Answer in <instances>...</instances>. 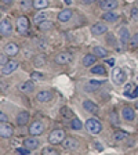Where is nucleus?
<instances>
[{
  "mask_svg": "<svg viewBox=\"0 0 138 155\" xmlns=\"http://www.w3.org/2000/svg\"><path fill=\"white\" fill-rule=\"evenodd\" d=\"M65 140V132L61 129H55L48 136V143L50 144H61Z\"/></svg>",
  "mask_w": 138,
  "mask_h": 155,
  "instance_id": "f257e3e1",
  "label": "nucleus"
},
{
  "mask_svg": "<svg viewBox=\"0 0 138 155\" xmlns=\"http://www.w3.org/2000/svg\"><path fill=\"white\" fill-rule=\"evenodd\" d=\"M126 78H127V75H126V72L123 71L122 68H119V67L113 68L112 79H113V83L115 84H123L126 82Z\"/></svg>",
  "mask_w": 138,
  "mask_h": 155,
  "instance_id": "f03ea898",
  "label": "nucleus"
},
{
  "mask_svg": "<svg viewBox=\"0 0 138 155\" xmlns=\"http://www.w3.org/2000/svg\"><path fill=\"white\" fill-rule=\"evenodd\" d=\"M86 127L87 130L93 134H98V133L102 130V126H101V122L98 119H94V118H90V119H87L86 122Z\"/></svg>",
  "mask_w": 138,
  "mask_h": 155,
  "instance_id": "7ed1b4c3",
  "label": "nucleus"
},
{
  "mask_svg": "<svg viewBox=\"0 0 138 155\" xmlns=\"http://www.w3.org/2000/svg\"><path fill=\"white\" fill-rule=\"evenodd\" d=\"M29 19L28 17H19L18 19H17V31H18L19 33H22V35H26V32H28L29 29Z\"/></svg>",
  "mask_w": 138,
  "mask_h": 155,
  "instance_id": "20e7f679",
  "label": "nucleus"
},
{
  "mask_svg": "<svg viewBox=\"0 0 138 155\" xmlns=\"http://www.w3.org/2000/svg\"><path fill=\"white\" fill-rule=\"evenodd\" d=\"M43 132H44V125H43L40 120L33 122L32 125H30V127H29V133H30V136H40Z\"/></svg>",
  "mask_w": 138,
  "mask_h": 155,
  "instance_id": "39448f33",
  "label": "nucleus"
},
{
  "mask_svg": "<svg viewBox=\"0 0 138 155\" xmlns=\"http://www.w3.org/2000/svg\"><path fill=\"white\" fill-rule=\"evenodd\" d=\"M14 133V129L13 126L8 125V123H2L0 125V136L3 137V139H10Z\"/></svg>",
  "mask_w": 138,
  "mask_h": 155,
  "instance_id": "423d86ee",
  "label": "nucleus"
},
{
  "mask_svg": "<svg viewBox=\"0 0 138 155\" xmlns=\"http://www.w3.org/2000/svg\"><path fill=\"white\" fill-rule=\"evenodd\" d=\"M72 61V54L69 53H59V54L55 57V62L58 65H65V64H69Z\"/></svg>",
  "mask_w": 138,
  "mask_h": 155,
  "instance_id": "0eeeda50",
  "label": "nucleus"
},
{
  "mask_svg": "<svg viewBox=\"0 0 138 155\" xmlns=\"http://www.w3.org/2000/svg\"><path fill=\"white\" fill-rule=\"evenodd\" d=\"M106 31H108V28H106V25L102 22L94 24L93 28H91V32H93V35H95V36L104 35V33H106Z\"/></svg>",
  "mask_w": 138,
  "mask_h": 155,
  "instance_id": "6e6552de",
  "label": "nucleus"
},
{
  "mask_svg": "<svg viewBox=\"0 0 138 155\" xmlns=\"http://www.w3.org/2000/svg\"><path fill=\"white\" fill-rule=\"evenodd\" d=\"M100 7L105 11H112L117 7V0H102L100 3Z\"/></svg>",
  "mask_w": 138,
  "mask_h": 155,
  "instance_id": "1a4fd4ad",
  "label": "nucleus"
},
{
  "mask_svg": "<svg viewBox=\"0 0 138 155\" xmlns=\"http://www.w3.org/2000/svg\"><path fill=\"white\" fill-rule=\"evenodd\" d=\"M11 31H13L11 24H10L7 19H3V21L0 22V33H2V36L10 35V33H11Z\"/></svg>",
  "mask_w": 138,
  "mask_h": 155,
  "instance_id": "9d476101",
  "label": "nucleus"
},
{
  "mask_svg": "<svg viewBox=\"0 0 138 155\" xmlns=\"http://www.w3.org/2000/svg\"><path fill=\"white\" fill-rule=\"evenodd\" d=\"M29 122V112L26 111H21V112L17 115V125L18 126H25Z\"/></svg>",
  "mask_w": 138,
  "mask_h": 155,
  "instance_id": "9b49d317",
  "label": "nucleus"
},
{
  "mask_svg": "<svg viewBox=\"0 0 138 155\" xmlns=\"http://www.w3.org/2000/svg\"><path fill=\"white\" fill-rule=\"evenodd\" d=\"M18 68V62L17 61H8L3 68H2V74L3 75H8L11 72H14Z\"/></svg>",
  "mask_w": 138,
  "mask_h": 155,
  "instance_id": "f8f14e48",
  "label": "nucleus"
},
{
  "mask_svg": "<svg viewBox=\"0 0 138 155\" xmlns=\"http://www.w3.org/2000/svg\"><path fill=\"white\" fill-rule=\"evenodd\" d=\"M24 147L30 150V151H32V150H36L39 147L37 139H35V137H28V139H25L24 140Z\"/></svg>",
  "mask_w": 138,
  "mask_h": 155,
  "instance_id": "ddd939ff",
  "label": "nucleus"
},
{
  "mask_svg": "<svg viewBox=\"0 0 138 155\" xmlns=\"http://www.w3.org/2000/svg\"><path fill=\"white\" fill-rule=\"evenodd\" d=\"M83 108L86 111H88V112H91V114H98V111H100L98 105H97V104H94L93 101H90V100L84 101V103H83Z\"/></svg>",
  "mask_w": 138,
  "mask_h": 155,
  "instance_id": "4468645a",
  "label": "nucleus"
},
{
  "mask_svg": "<svg viewBox=\"0 0 138 155\" xmlns=\"http://www.w3.org/2000/svg\"><path fill=\"white\" fill-rule=\"evenodd\" d=\"M71 18H72V10H69V8L62 10L61 13L58 14V21L59 22H68Z\"/></svg>",
  "mask_w": 138,
  "mask_h": 155,
  "instance_id": "2eb2a0df",
  "label": "nucleus"
},
{
  "mask_svg": "<svg viewBox=\"0 0 138 155\" xmlns=\"http://www.w3.org/2000/svg\"><path fill=\"white\" fill-rule=\"evenodd\" d=\"M122 115L126 120H134V118H135V112L131 107H124L122 111Z\"/></svg>",
  "mask_w": 138,
  "mask_h": 155,
  "instance_id": "dca6fc26",
  "label": "nucleus"
},
{
  "mask_svg": "<svg viewBox=\"0 0 138 155\" xmlns=\"http://www.w3.org/2000/svg\"><path fill=\"white\" fill-rule=\"evenodd\" d=\"M51 91H40V93H37V96H36V100L40 101V103H47V101L51 100Z\"/></svg>",
  "mask_w": 138,
  "mask_h": 155,
  "instance_id": "f3484780",
  "label": "nucleus"
},
{
  "mask_svg": "<svg viewBox=\"0 0 138 155\" xmlns=\"http://www.w3.org/2000/svg\"><path fill=\"white\" fill-rule=\"evenodd\" d=\"M4 51H6L7 55H17V53L19 51V47L15 43H8L6 46V48H4Z\"/></svg>",
  "mask_w": 138,
  "mask_h": 155,
  "instance_id": "a211bd4d",
  "label": "nucleus"
},
{
  "mask_svg": "<svg viewBox=\"0 0 138 155\" xmlns=\"http://www.w3.org/2000/svg\"><path fill=\"white\" fill-rule=\"evenodd\" d=\"M119 18V15L115 13V11H106L102 15V19H105L106 22H116Z\"/></svg>",
  "mask_w": 138,
  "mask_h": 155,
  "instance_id": "6ab92c4d",
  "label": "nucleus"
},
{
  "mask_svg": "<svg viewBox=\"0 0 138 155\" xmlns=\"http://www.w3.org/2000/svg\"><path fill=\"white\" fill-rule=\"evenodd\" d=\"M62 145L66 150H75V148H77V141L75 139H72V137H69V139H65L62 141Z\"/></svg>",
  "mask_w": 138,
  "mask_h": 155,
  "instance_id": "aec40b11",
  "label": "nucleus"
},
{
  "mask_svg": "<svg viewBox=\"0 0 138 155\" xmlns=\"http://www.w3.org/2000/svg\"><path fill=\"white\" fill-rule=\"evenodd\" d=\"M119 36H120V42L123 43V45H127V42L130 40V32L127 28H122L119 32Z\"/></svg>",
  "mask_w": 138,
  "mask_h": 155,
  "instance_id": "412c9836",
  "label": "nucleus"
},
{
  "mask_svg": "<svg viewBox=\"0 0 138 155\" xmlns=\"http://www.w3.org/2000/svg\"><path fill=\"white\" fill-rule=\"evenodd\" d=\"M95 60H97V55L87 54V55H84V58H83V65L84 67H91V65H94Z\"/></svg>",
  "mask_w": 138,
  "mask_h": 155,
  "instance_id": "4be33fe9",
  "label": "nucleus"
},
{
  "mask_svg": "<svg viewBox=\"0 0 138 155\" xmlns=\"http://www.w3.org/2000/svg\"><path fill=\"white\" fill-rule=\"evenodd\" d=\"M33 7L36 10H44L48 7V0H33Z\"/></svg>",
  "mask_w": 138,
  "mask_h": 155,
  "instance_id": "5701e85b",
  "label": "nucleus"
},
{
  "mask_svg": "<svg viewBox=\"0 0 138 155\" xmlns=\"http://www.w3.org/2000/svg\"><path fill=\"white\" fill-rule=\"evenodd\" d=\"M47 18H48V13H47V11H39V13L35 15V22L39 25V24L43 22V21H46Z\"/></svg>",
  "mask_w": 138,
  "mask_h": 155,
  "instance_id": "b1692460",
  "label": "nucleus"
},
{
  "mask_svg": "<svg viewBox=\"0 0 138 155\" xmlns=\"http://www.w3.org/2000/svg\"><path fill=\"white\" fill-rule=\"evenodd\" d=\"M94 55H97V57H100V58H104L108 55V50H105V48H102V47H94Z\"/></svg>",
  "mask_w": 138,
  "mask_h": 155,
  "instance_id": "393cba45",
  "label": "nucleus"
},
{
  "mask_svg": "<svg viewBox=\"0 0 138 155\" xmlns=\"http://www.w3.org/2000/svg\"><path fill=\"white\" fill-rule=\"evenodd\" d=\"M91 74H95V75H105V67L104 65H95L90 69Z\"/></svg>",
  "mask_w": 138,
  "mask_h": 155,
  "instance_id": "a878e982",
  "label": "nucleus"
},
{
  "mask_svg": "<svg viewBox=\"0 0 138 155\" xmlns=\"http://www.w3.org/2000/svg\"><path fill=\"white\" fill-rule=\"evenodd\" d=\"M33 87H35V84H33V82H25V83L21 84V90L25 91V93H29V91L33 90Z\"/></svg>",
  "mask_w": 138,
  "mask_h": 155,
  "instance_id": "bb28decb",
  "label": "nucleus"
},
{
  "mask_svg": "<svg viewBox=\"0 0 138 155\" xmlns=\"http://www.w3.org/2000/svg\"><path fill=\"white\" fill-rule=\"evenodd\" d=\"M51 28H53V22L48 21V19H46V21L39 24V29H40V31H48V29H51Z\"/></svg>",
  "mask_w": 138,
  "mask_h": 155,
  "instance_id": "cd10ccee",
  "label": "nucleus"
},
{
  "mask_svg": "<svg viewBox=\"0 0 138 155\" xmlns=\"http://www.w3.org/2000/svg\"><path fill=\"white\" fill-rule=\"evenodd\" d=\"M19 6L22 10H29L30 7H33V0H21Z\"/></svg>",
  "mask_w": 138,
  "mask_h": 155,
  "instance_id": "c85d7f7f",
  "label": "nucleus"
},
{
  "mask_svg": "<svg viewBox=\"0 0 138 155\" xmlns=\"http://www.w3.org/2000/svg\"><path fill=\"white\" fill-rule=\"evenodd\" d=\"M101 86V82H97V81H91L87 83L86 89L87 90H95V89H98V87Z\"/></svg>",
  "mask_w": 138,
  "mask_h": 155,
  "instance_id": "c756f323",
  "label": "nucleus"
},
{
  "mask_svg": "<svg viewBox=\"0 0 138 155\" xmlns=\"http://www.w3.org/2000/svg\"><path fill=\"white\" fill-rule=\"evenodd\" d=\"M113 139H115L116 141H122V140H126V139H127V133H124V132H117V133H115Z\"/></svg>",
  "mask_w": 138,
  "mask_h": 155,
  "instance_id": "7c9ffc66",
  "label": "nucleus"
},
{
  "mask_svg": "<svg viewBox=\"0 0 138 155\" xmlns=\"http://www.w3.org/2000/svg\"><path fill=\"white\" fill-rule=\"evenodd\" d=\"M82 122L79 119H76V118H75V119H72V122H71V127L72 129H75V130H79V129H82Z\"/></svg>",
  "mask_w": 138,
  "mask_h": 155,
  "instance_id": "2f4dec72",
  "label": "nucleus"
},
{
  "mask_svg": "<svg viewBox=\"0 0 138 155\" xmlns=\"http://www.w3.org/2000/svg\"><path fill=\"white\" fill-rule=\"evenodd\" d=\"M134 90H135L134 84H133V83H127V86H126V90H124V96H131Z\"/></svg>",
  "mask_w": 138,
  "mask_h": 155,
  "instance_id": "473e14b6",
  "label": "nucleus"
},
{
  "mask_svg": "<svg viewBox=\"0 0 138 155\" xmlns=\"http://www.w3.org/2000/svg\"><path fill=\"white\" fill-rule=\"evenodd\" d=\"M43 155H58V151L50 148V147H46V148L43 150Z\"/></svg>",
  "mask_w": 138,
  "mask_h": 155,
  "instance_id": "72a5a7b5",
  "label": "nucleus"
},
{
  "mask_svg": "<svg viewBox=\"0 0 138 155\" xmlns=\"http://www.w3.org/2000/svg\"><path fill=\"white\" fill-rule=\"evenodd\" d=\"M61 114H62V115H64V116H69V118H72V116H73V114H72L71 111L68 110L66 107H65V108H62V110H61Z\"/></svg>",
  "mask_w": 138,
  "mask_h": 155,
  "instance_id": "f704fd0d",
  "label": "nucleus"
},
{
  "mask_svg": "<svg viewBox=\"0 0 138 155\" xmlns=\"http://www.w3.org/2000/svg\"><path fill=\"white\" fill-rule=\"evenodd\" d=\"M29 151L30 150H28V148H17V154L18 155H28Z\"/></svg>",
  "mask_w": 138,
  "mask_h": 155,
  "instance_id": "c9c22d12",
  "label": "nucleus"
},
{
  "mask_svg": "<svg viewBox=\"0 0 138 155\" xmlns=\"http://www.w3.org/2000/svg\"><path fill=\"white\" fill-rule=\"evenodd\" d=\"M131 46H133V47H137V46H138V33H135V35L133 36V39H131Z\"/></svg>",
  "mask_w": 138,
  "mask_h": 155,
  "instance_id": "e433bc0d",
  "label": "nucleus"
},
{
  "mask_svg": "<svg viewBox=\"0 0 138 155\" xmlns=\"http://www.w3.org/2000/svg\"><path fill=\"white\" fill-rule=\"evenodd\" d=\"M111 122H112V123H117V115H116L115 111H112V112H111Z\"/></svg>",
  "mask_w": 138,
  "mask_h": 155,
  "instance_id": "4c0bfd02",
  "label": "nucleus"
},
{
  "mask_svg": "<svg viewBox=\"0 0 138 155\" xmlns=\"http://www.w3.org/2000/svg\"><path fill=\"white\" fill-rule=\"evenodd\" d=\"M7 62H8V61H7V57H6V55H4V54H0V64H2V67H4Z\"/></svg>",
  "mask_w": 138,
  "mask_h": 155,
  "instance_id": "58836bf2",
  "label": "nucleus"
},
{
  "mask_svg": "<svg viewBox=\"0 0 138 155\" xmlns=\"http://www.w3.org/2000/svg\"><path fill=\"white\" fill-rule=\"evenodd\" d=\"M131 17L135 19V21H138V8H135L134 7V8L131 10Z\"/></svg>",
  "mask_w": 138,
  "mask_h": 155,
  "instance_id": "ea45409f",
  "label": "nucleus"
},
{
  "mask_svg": "<svg viewBox=\"0 0 138 155\" xmlns=\"http://www.w3.org/2000/svg\"><path fill=\"white\" fill-rule=\"evenodd\" d=\"M30 76H32L33 81H39V79L42 78V74H37V72H32V75H30Z\"/></svg>",
  "mask_w": 138,
  "mask_h": 155,
  "instance_id": "a19ab883",
  "label": "nucleus"
},
{
  "mask_svg": "<svg viewBox=\"0 0 138 155\" xmlns=\"http://www.w3.org/2000/svg\"><path fill=\"white\" fill-rule=\"evenodd\" d=\"M0 120H2V123H7V120H8L4 112H0Z\"/></svg>",
  "mask_w": 138,
  "mask_h": 155,
  "instance_id": "79ce46f5",
  "label": "nucleus"
},
{
  "mask_svg": "<svg viewBox=\"0 0 138 155\" xmlns=\"http://www.w3.org/2000/svg\"><path fill=\"white\" fill-rule=\"evenodd\" d=\"M35 64H36V65H39V64L43 65V64H44V60H43V58H39V57H37V58L35 60Z\"/></svg>",
  "mask_w": 138,
  "mask_h": 155,
  "instance_id": "37998d69",
  "label": "nucleus"
},
{
  "mask_svg": "<svg viewBox=\"0 0 138 155\" xmlns=\"http://www.w3.org/2000/svg\"><path fill=\"white\" fill-rule=\"evenodd\" d=\"M95 0H83V3L84 4H91V3H94Z\"/></svg>",
  "mask_w": 138,
  "mask_h": 155,
  "instance_id": "c03bdc74",
  "label": "nucleus"
},
{
  "mask_svg": "<svg viewBox=\"0 0 138 155\" xmlns=\"http://www.w3.org/2000/svg\"><path fill=\"white\" fill-rule=\"evenodd\" d=\"M2 2H3V3H6V4H10V3H13L14 0H2Z\"/></svg>",
  "mask_w": 138,
  "mask_h": 155,
  "instance_id": "a18cd8bd",
  "label": "nucleus"
},
{
  "mask_svg": "<svg viewBox=\"0 0 138 155\" xmlns=\"http://www.w3.org/2000/svg\"><path fill=\"white\" fill-rule=\"evenodd\" d=\"M64 2H65L66 4H72V0H64Z\"/></svg>",
  "mask_w": 138,
  "mask_h": 155,
  "instance_id": "49530a36",
  "label": "nucleus"
},
{
  "mask_svg": "<svg viewBox=\"0 0 138 155\" xmlns=\"http://www.w3.org/2000/svg\"><path fill=\"white\" fill-rule=\"evenodd\" d=\"M137 108H138V103H137Z\"/></svg>",
  "mask_w": 138,
  "mask_h": 155,
  "instance_id": "de8ad7c7",
  "label": "nucleus"
}]
</instances>
